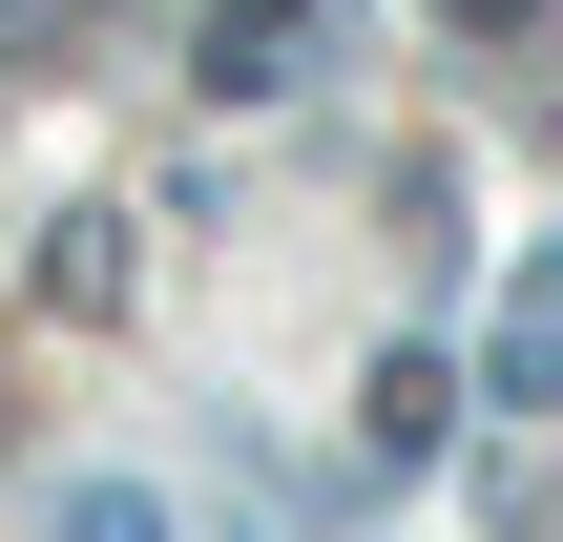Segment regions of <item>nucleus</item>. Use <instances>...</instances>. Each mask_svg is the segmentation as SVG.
Segmentation results:
<instances>
[{"label": "nucleus", "instance_id": "f257e3e1", "mask_svg": "<svg viewBox=\"0 0 563 542\" xmlns=\"http://www.w3.org/2000/svg\"><path fill=\"white\" fill-rule=\"evenodd\" d=\"M292 21H313V0H209V84H230V104L292 84Z\"/></svg>", "mask_w": 563, "mask_h": 542}, {"label": "nucleus", "instance_id": "f03ea898", "mask_svg": "<svg viewBox=\"0 0 563 542\" xmlns=\"http://www.w3.org/2000/svg\"><path fill=\"white\" fill-rule=\"evenodd\" d=\"M63 542H167V522H146V501H84V522H63Z\"/></svg>", "mask_w": 563, "mask_h": 542}]
</instances>
